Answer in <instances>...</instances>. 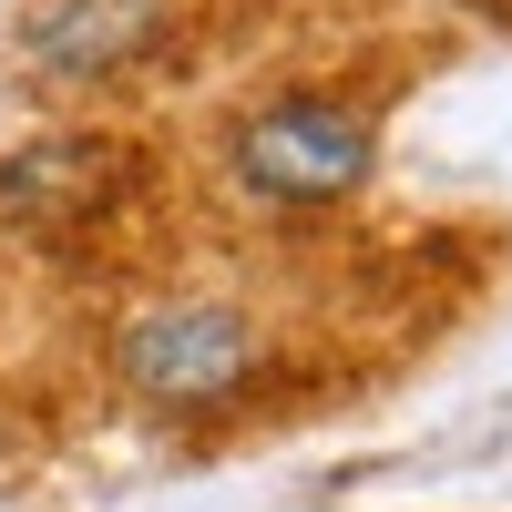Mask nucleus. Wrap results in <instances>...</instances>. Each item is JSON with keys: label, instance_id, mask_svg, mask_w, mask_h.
Masks as SVG:
<instances>
[{"label": "nucleus", "instance_id": "nucleus-1", "mask_svg": "<svg viewBox=\"0 0 512 512\" xmlns=\"http://www.w3.org/2000/svg\"><path fill=\"white\" fill-rule=\"evenodd\" d=\"M390 72L359 62H308V72H267L246 93L216 103L205 123V185H216L236 216L267 226H328L369 205L379 164H390Z\"/></svg>", "mask_w": 512, "mask_h": 512}, {"label": "nucleus", "instance_id": "nucleus-2", "mask_svg": "<svg viewBox=\"0 0 512 512\" xmlns=\"http://www.w3.org/2000/svg\"><path fill=\"white\" fill-rule=\"evenodd\" d=\"M287 379V318L226 277H154L103 318V390L154 431H226Z\"/></svg>", "mask_w": 512, "mask_h": 512}, {"label": "nucleus", "instance_id": "nucleus-4", "mask_svg": "<svg viewBox=\"0 0 512 512\" xmlns=\"http://www.w3.org/2000/svg\"><path fill=\"white\" fill-rule=\"evenodd\" d=\"M205 52V0H21L0 82L41 113H113Z\"/></svg>", "mask_w": 512, "mask_h": 512}, {"label": "nucleus", "instance_id": "nucleus-3", "mask_svg": "<svg viewBox=\"0 0 512 512\" xmlns=\"http://www.w3.org/2000/svg\"><path fill=\"white\" fill-rule=\"evenodd\" d=\"M154 205V144L113 113H52L21 144H0V246L41 267H93L144 226Z\"/></svg>", "mask_w": 512, "mask_h": 512}]
</instances>
